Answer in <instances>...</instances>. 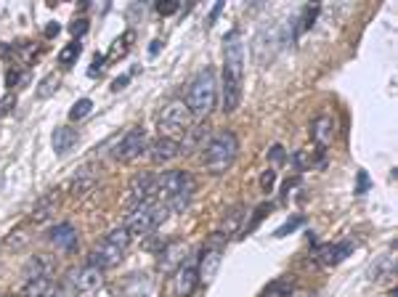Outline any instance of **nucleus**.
Here are the masks:
<instances>
[{
  "label": "nucleus",
  "mask_w": 398,
  "mask_h": 297,
  "mask_svg": "<svg viewBox=\"0 0 398 297\" xmlns=\"http://www.w3.org/2000/svg\"><path fill=\"white\" fill-rule=\"evenodd\" d=\"M369 189V178H366V173L364 170H359V183H356V194H364Z\"/></svg>",
  "instance_id": "37"
},
{
  "label": "nucleus",
  "mask_w": 398,
  "mask_h": 297,
  "mask_svg": "<svg viewBox=\"0 0 398 297\" xmlns=\"http://www.w3.org/2000/svg\"><path fill=\"white\" fill-rule=\"evenodd\" d=\"M223 8H226V3H223V0L212 6V11H210V19H208V27H212V24H215V19L221 17V11H223Z\"/></svg>",
  "instance_id": "36"
},
{
  "label": "nucleus",
  "mask_w": 398,
  "mask_h": 297,
  "mask_svg": "<svg viewBox=\"0 0 398 297\" xmlns=\"http://www.w3.org/2000/svg\"><path fill=\"white\" fill-rule=\"evenodd\" d=\"M51 143L56 154H67L72 146L77 143V130L74 127H56L51 136Z\"/></svg>",
  "instance_id": "20"
},
{
  "label": "nucleus",
  "mask_w": 398,
  "mask_h": 297,
  "mask_svg": "<svg viewBox=\"0 0 398 297\" xmlns=\"http://www.w3.org/2000/svg\"><path fill=\"white\" fill-rule=\"evenodd\" d=\"M197 263L194 260H183L178 268H175V279H173V289L178 297H189L197 287Z\"/></svg>",
  "instance_id": "12"
},
{
  "label": "nucleus",
  "mask_w": 398,
  "mask_h": 297,
  "mask_svg": "<svg viewBox=\"0 0 398 297\" xmlns=\"http://www.w3.org/2000/svg\"><path fill=\"white\" fill-rule=\"evenodd\" d=\"M239 223H242V207H231V210L223 215V223H221V236L223 239H228L231 234H237V228H239Z\"/></svg>",
  "instance_id": "22"
},
{
  "label": "nucleus",
  "mask_w": 398,
  "mask_h": 297,
  "mask_svg": "<svg viewBox=\"0 0 398 297\" xmlns=\"http://www.w3.org/2000/svg\"><path fill=\"white\" fill-rule=\"evenodd\" d=\"M90 109H93V101H90V99H80V101H74V106L70 109V120L72 123H80L83 117L90 114Z\"/></svg>",
  "instance_id": "29"
},
{
  "label": "nucleus",
  "mask_w": 398,
  "mask_h": 297,
  "mask_svg": "<svg viewBox=\"0 0 398 297\" xmlns=\"http://www.w3.org/2000/svg\"><path fill=\"white\" fill-rule=\"evenodd\" d=\"M183 260H186V245L175 239V242H168V245L159 249V260H157V265H159L165 274H170V271H175Z\"/></svg>",
  "instance_id": "14"
},
{
  "label": "nucleus",
  "mask_w": 398,
  "mask_h": 297,
  "mask_svg": "<svg viewBox=\"0 0 398 297\" xmlns=\"http://www.w3.org/2000/svg\"><path fill=\"white\" fill-rule=\"evenodd\" d=\"M53 35H59V24H48V27H46V37H53Z\"/></svg>",
  "instance_id": "40"
},
{
  "label": "nucleus",
  "mask_w": 398,
  "mask_h": 297,
  "mask_svg": "<svg viewBox=\"0 0 398 297\" xmlns=\"http://www.w3.org/2000/svg\"><path fill=\"white\" fill-rule=\"evenodd\" d=\"M194 192H197V183L183 170H168V173L157 175V196L162 199V205L168 210L173 212L189 210Z\"/></svg>",
  "instance_id": "2"
},
{
  "label": "nucleus",
  "mask_w": 398,
  "mask_h": 297,
  "mask_svg": "<svg viewBox=\"0 0 398 297\" xmlns=\"http://www.w3.org/2000/svg\"><path fill=\"white\" fill-rule=\"evenodd\" d=\"M311 139L319 149H327L332 139H335V120L329 114H319L311 125Z\"/></svg>",
  "instance_id": "17"
},
{
  "label": "nucleus",
  "mask_w": 398,
  "mask_h": 297,
  "mask_svg": "<svg viewBox=\"0 0 398 297\" xmlns=\"http://www.w3.org/2000/svg\"><path fill=\"white\" fill-rule=\"evenodd\" d=\"M51 271H53V263L48 260V258H40V255H35L32 260L24 265V279H27V281L51 279Z\"/></svg>",
  "instance_id": "19"
},
{
  "label": "nucleus",
  "mask_w": 398,
  "mask_h": 297,
  "mask_svg": "<svg viewBox=\"0 0 398 297\" xmlns=\"http://www.w3.org/2000/svg\"><path fill=\"white\" fill-rule=\"evenodd\" d=\"M295 289V281L292 276H281V279L271 281L263 292H260V297H290Z\"/></svg>",
  "instance_id": "21"
},
{
  "label": "nucleus",
  "mask_w": 398,
  "mask_h": 297,
  "mask_svg": "<svg viewBox=\"0 0 398 297\" xmlns=\"http://www.w3.org/2000/svg\"><path fill=\"white\" fill-rule=\"evenodd\" d=\"M128 247H130V234L125 228H115V231H109L104 239L96 245L88 263L106 271V268H112V265H117L122 260V255L128 252Z\"/></svg>",
  "instance_id": "5"
},
{
  "label": "nucleus",
  "mask_w": 398,
  "mask_h": 297,
  "mask_svg": "<svg viewBox=\"0 0 398 297\" xmlns=\"http://www.w3.org/2000/svg\"><path fill=\"white\" fill-rule=\"evenodd\" d=\"M274 181H277V170H266V173L260 175V186H263V192H271Z\"/></svg>",
  "instance_id": "33"
},
{
  "label": "nucleus",
  "mask_w": 398,
  "mask_h": 297,
  "mask_svg": "<svg viewBox=\"0 0 398 297\" xmlns=\"http://www.w3.org/2000/svg\"><path fill=\"white\" fill-rule=\"evenodd\" d=\"M101 70H104V56H101V53H96V56H93V67H90L88 74H90V77H96V72H101Z\"/></svg>",
  "instance_id": "35"
},
{
  "label": "nucleus",
  "mask_w": 398,
  "mask_h": 297,
  "mask_svg": "<svg viewBox=\"0 0 398 297\" xmlns=\"http://www.w3.org/2000/svg\"><path fill=\"white\" fill-rule=\"evenodd\" d=\"M242 83H244V43L237 30L226 35L223 43V112L231 114L242 104Z\"/></svg>",
  "instance_id": "1"
},
{
  "label": "nucleus",
  "mask_w": 398,
  "mask_h": 297,
  "mask_svg": "<svg viewBox=\"0 0 398 297\" xmlns=\"http://www.w3.org/2000/svg\"><path fill=\"white\" fill-rule=\"evenodd\" d=\"M146 149H149L146 130H143V127H130L120 139V143H117L115 159H117V162H133V159H139Z\"/></svg>",
  "instance_id": "9"
},
{
  "label": "nucleus",
  "mask_w": 398,
  "mask_h": 297,
  "mask_svg": "<svg viewBox=\"0 0 398 297\" xmlns=\"http://www.w3.org/2000/svg\"><path fill=\"white\" fill-rule=\"evenodd\" d=\"M218 101V83H215V72L202 70L189 85V96H186V106L194 117H208L212 106Z\"/></svg>",
  "instance_id": "4"
},
{
  "label": "nucleus",
  "mask_w": 398,
  "mask_h": 297,
  "mask_svg": "<svg viewBox=\"0 0 398 297\" xmlns=\"http://www.w3.org/2000/svg\"><path fill=\"white\" fill-rule=\"evenodd\" d=\"M290 297H316V295H313V292H295V295Z\"/></svg>",
  "instance_id": "42"
},
{
  "label": "nucleus",
  "mask_w": 398,
  "mask_h": 297,
  "mask_svg": "<svg viewBox=\"0 0 398 297\" xmlns=\"http://www.w3.org/2000/svg\"><path fill=\"white\" fill-rule=\"evenodd\" d=\"M191 112L186 101H181V99H173V101H168V104L162 106V112H159V136L162 139H178V136H186L191 127Z\"/></svg>",
  "instance_id": "7"
},
{
  "label": "nucleus",
  "mask_w": 398,
  "mask_h": 297,
  "mask_svg": "<svg viewBox=\"0 0 398 297\" xmlns=\"http://www.w3.org/2000/svg\"><path fill=\"white\" fill-rule=\"evenodd\" d=\"M300 226H306V215H300V212H297V215H292L287 223H281V226L274 231V236H277V239H284V236L295 234V231H297Z\"/></svg>",
  "instance_id": "27"
},
{
  "label": "nucleus",
  "mask_w": 398,
  "mask_h": 297,
  "mask_svg": "<svg viewBox=\"0 0 398 297\" xmlns=\"http://www.w3.org/2000/svg\"><path fill=\"white\" fill-rule=\"evenodd\" d=\"M292 162H295V167H297V170H311L313 165H316L311 149H303V152L292 154Z\"/></svg>",
  "instance_id": "30"
},
{
  "label": "nucleus",
  "mask_w": 398,
  "mask_h": 297,
  "mask_svg": "<svg viewBox=\"0 0 398 297\" xmlns=\"http://www.w3.org/2000/svg\"><path fill=\"white\" fill-rule=\"evenodd\" d=\"M353 252V242H335V245H321L316 249V260L327 268H335L346 260L348 255Z\"/></svg>",
  "instance_id": "13"
},
{
  "label": "nucleus",
  "mask_w": 398,
  "mask_h": 297,
  "mask_svg": "<svg viewBox=\"0 0 398 297\" xmlns=\"http://www.w3.org/2000/svg\"><path fill=\"white\" fill-rule=\"evenodd\" d=\"M51 245H56L59 249H64V252H72L74 247H77V231L72 223H59V226L51 231Z\"/></svg>",
  "instance_id": "18"
},
{
  "label": "nucleus",
  "mask_w": 398,
  "mask_h": 297,
  "mask_svg": "<svg viewBox=\"0 0 398 297\" xmlns=\"http://www.w3.org/2000/svg\"><path fill=\"white\" fill-rule=\"evenodd\" d=\"M130 196L136 205H149L157 196V175L152 173H136L130 181Z\"/></svg>",
  "instance_id": "11"
},
{
  "label": "nucleus",
  "mask_w": 398,
  "mask_h": 297,
  "mask_svg": "<svg viewBox=\"0 0 398 297\" xmlns=\"http://www.w3.org/2000/svg\"><path fill=\"white\" fill-rule=\"evenodd\" d=\"M178 8H181L178 0H159V3H157V14H159V17H170Z\"/></svg>",
  "instance_id": "32"
},
{
  "label": "nucleus",
  "mask_w": 398,
  "mask_h": 297,
  "mask_svg": "<svg viewBox=\"0 0 398 297\" xmlns=\"http://www.w3.org/2000/svg\"><path fill=\"white\" fill-rule=\"evenodd\" d=\"M221 242H223V236L215 234V239L202 249V258H199V263H197V279L202 281L205 287L212 284L215 274H218V268H221V260H223V245H221Z\"/></svg>",
  "instance_id": "8"
},
{
  "label": "nucleus",
  "mask_w": 398,
  "mask_h": 297,
  "mask_svg": "<svg viewBox=\"0 0 398 297\" xmlns=\"http://www.w3.org/2000/svg\"><path fill=\"white\" fill-rule=\"evenodd\" d=\"M319 11H321L319 6H306V8H303V24H300V30H303V32H306V30H311L313 24H316Z\"/></svg>",
  "instance_id": "31"
},
{
  "label": "nucleus",
  "mask_w": 398,
  "mask_h": 297,
  "mask_svg": "<svg viewBox=\"0 0 398 297\" xmlns=\"http://www.w3.org/2000/svg\"><path fill=\"white\" fill-rule=\"evenodd\" d=\"M181 154V143L173 139H159L149 146V157H152V162L155 165H168V162H173L175 157Z\"/></svg>",
  "instance_id": "15"
},
{
  "label": "nucleus",
  "mask_w": 398,
  "mask_h": 297,
  "mask_svg": "<svg viewBox=\"0 0 398 297\" xmlns=\"http://www.w3.org/2000/svg\"><path fill=\"white\" fill-rule=\"evenodd\" d=\"M149 53H152V56H157V53H159V40H155V43H152V48H149Z\"/></svg>",
  "instance_id": "41"
},
{
  "label": "nucleus",
  "mask_w": 398,
  "mask_h": 297,
  "mask_svg": "<svg viewBox=\"0 0 398 297\" xmlns=\"http://www.w3.org/2000/svg\"><path fill=\"white\" fill-rule=\"evenodd\" d=\"M239 154V141L231 130H221L205 146V167L210 175H223Z\"/></svg>",
  "instance_id": "3"
},
{
  "label": "nucleus",
  "mask_w": 398,
  "mask_h": 297,
  "mask_svg": "<svg viewBox=\"0 0 398 297\" xmlns=\"http://www.w3.org/2000/svg\"><path fill=\"white\" fill-rule=\"evenodd\" d=\"M93 186H96V175H88L86 167H83V170L77 173V178L72 181V194H74V196H83V194H88Z\"/></svg>",
  "instance_id": "23"
},
{
  "label": "nucleus",
  "mask_w": 398,
  "mask_h": 297,
  "mask_svg": "<svg viewBox=\"0 0 398 297\" xmlns=\"http://www.w3.org/2000/svg\"><path fill=\"white\" fill-rule=\"evenodd\" d=\"M101 284H104V271L96 268V265H90V263L70 274V289L77 292V295H88V292L99 289Z\"/></svg>",
  "instance_id": "10"
},
{
  "label": "nucleus",
  "mask_w": 398,
  "mask_h": 297,
  "mask_svg": "<svg viewBox=\"0 0 398 297\" xmlns=\"http://www.w3.org/2000/svg\"><path fill=\"white\" fill-rule=\"evenodd\" d=\"M152 287H155V281L149 274H130L125 284H122L120 295L122 297H149L152 292Z\"/></svg>",
  "instance_id": "16"
},
{
  "label": "nucleus",
  "mask_w": 398,
  "mask_h": 297,
  "mask_svg": "<svg viewBox=\"0 0 398 297\" xmlns=\"http://www.w3.org/2000/svg\"><path fill=\"white\" fill-rule=\"evenodd\" d=\"M80 53H83V45H80L77 40H72V43H67V45L61 48V53H59V64H64V67H72V64L80 59Z\"/></svg>",
  "instance_id": "25"
},
{
  "label": "nucleus",
  "mask_w": 398,
  "mask_h": 297,
  "mask_svg": "<svg viewBox=\"0 0 398 297\" xmlns=\"http://www.w3.org/2000/svg\"><path fill=\"white\" fill-rule=\"evenodd\" d=\"M271 210H274L271 205H260L258 210L252 212V218H250V221L244 223V228H242V236H250V234H252V231H255V228L260 226V221H263L266 215H271Z\"/></svg>",
  "instance_id": "28"
},
{
  "label": "nucleus",
  "mask_w": 398,
  "mask_h": 297,
  "mask_svg": "<svg viewBox=\"0 0 398 297\" xmlns=\"http://www.w3.org/2000/svg\"><path fill=\"white\" fill-rule=\"evenodd\" d=\"M165 218H168V207H165V205H155V202L136 205L133 210L128 212L122 228L130 234V239H133V236H149Z\"/></svg>",
  "instance_id": "6"
},
{
  "label": "nucleus",
  "mask_w": 398,
  "mask_h": 297,
  "mask_svg": "<svg viewBox=\"0 0 398 297\" xmlns=\"http://www.w3.org/2000/svg\"><path fill=\"white\" fill-rule=\"evenodd\" d=\"M70 30H72V35H74V37L86 35V32H88V19H74Z\"/></svg>",
  "instance_id": "34"
},
{
  "label": "nucleus",
  "mask_w": 398,
  "mask_h": 297,
  "mask_svg": "<svg viewBox=\"0 0 398 297\" xmlns=\"http://www.w3.org/2000/svg\"><path fill=\"white\" fill-rule=\"evenodd\" d=\"M53 210H56V194H48V196H43V199L35 205V210H32V221L40 223V221H46Z\"/></svg>",
  "instance_id": "24"
},
{
  "label": "nucleus",
  "mask_w": 398,
  "mask_h": 297,
  "mask_svg": "<svg viewBox=\"0 0 398 297\" xmlns=\"http://www.w3.org/2000/svg\"><path fill=\"white\" fill-rule=\"evenodd\" d=\"M128 83H130V74H122V77H117V80L112 83V90H115V93H120V90L128 85Z\"/></svg>",
  "instance_id": "38"
},
{
  "label": "nucleus",
  "mask_w": 398,
  "mask_h": 297,
  "mask_svg": "<svg viewBox=\"0 0 398 297\" xmlns=\"http://www.w3.org/2000/svg\"><path fill=\"white\" fill-rule=\"evenodd\" d=\"M133 40H136V32H133V30H128L125 35L115 40V45H112V51H109V56H112V59H117V56H125V53L130 51Z\"/></svg>",
  "instance_id": "26"
},
{
  "label": "nucleus",
  "mask_w": 398,
  "mask_h": 297,
  "mask_svg": "<svg viewBox=\"0 0 398 297\" xmlns=\"http://www.w3.org/2000/svg\"><path fill=\"white\" fill-rule=\"evenodd\" d=\"M268 157H271V162H284V157H287V154H284V146H274Z\"/></svg>",
  "instance_id": "39"
}]
</instances>
